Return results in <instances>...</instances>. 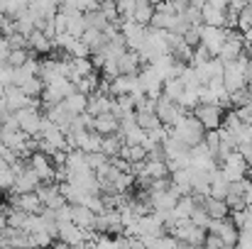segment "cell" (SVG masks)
I'll return each mask as SVG.
<instances>
[{
	"instance_id": "1",
	"label": "cell",
	"mask_w": 252,
	"mask_h": 249,
	"mask_svg": "<svg viewBox=\"0 0 252 249\" xmlns=\"http://www.w3.org/2000/svg\"><path fill=\"white\" fill-rule=\"evenodd\" d=\"M171 132H174V137H179L186 147H193V144H198V142H203V125L198 122V117L193 115V112H184V115H179V120L171 125Z\"/></svg>"
},
{
	"instance_id": "2",
	"label": "cell",
	"mask_w": 252,
	"mask_h": 249,
	"mask_svg": "<svg viewBox=\"0 0 252 249\" xmlns=\"http://www.w3.org/2000/svg\"><path fill=\"white\" fill-rule=\"evenodd\" d=\"M15 117H17V125H20L22 132H27L30 137H37L39 135L42 120H44V115L39 112V108H32V105L20 108V110H15Z\"/></svg>"
},
{
	"instance_id": "3",
	"label": "cell",
	"mask_w": 252,
	"mask_h": 249,
	"mask_svg": "<svg viewBox=\"0 0 252 249\" xmlns=\"http://www.w3.org/2000/svg\"><path fill=\"white\" fill-rule=\"evenodd\" d=\"M191 112L198 117V122L203 125V130H216V127H220L225 110L220 105H216V103H198Z\"/></svg>"
},
{
	"instance_id": "4",
	"label": "cell",
	"mask_w": 252,
	"mask_h": 249,
	"mask_svg": "<svg viewBox=\"0 0 252 249\" xmlns=\"http://www.w3.org/2000/svg\"><path fill=\"white\" fill-rule=\"evenodd\" d=\"M184 112H189V110H184L176 100H171V98H167L164 93L155 100V115L159 117V122L162 125H174L176 120H179V115H184Z\"/></svg>"
},
{
	"instance_id": "5",
	"label": "cell",
	"mask_w": 252,
	"mask_h": 249,
	"mask_svg": "<svg viewBox=\"0 0 252 249\" xmlns=\"http://www.w3.org/2000/svg\"><path fill=\"white\" fill-rule=\"evenodd\" d=\"M225 27H216V25H201V44L208 49L211 56H218L223 42H225Z\"/></svg>"
},
{
	"instance_id": "6",
	"label": "cell",
	"mask_w": 252,
	"mask_h": 249,
	"mask_svg": "<svg viewBox=\"0 0 252 249\" xmlns=\"http://www.w3.org/2000/svg\"><path fill=\"white\" fill-rule=\"evenodd\" d=\"M110 103H113V95H110V93H105V90H93V93L88 95L86 112H88L91 117H95V115H100V112H108V110H110Z\"/></svg>"
},
{
	"instance_id": "7",
	"label": "cell",
	"mask_w": 252,
	"mask_h": 249,
	"mask_svg": "<svg viewBox=\"0 0 252 249\" xmlns=\"http://www.w3.org/2000/svg\"><path fill=\"white\" fill-rule=\"evenodd\" d=\"M52 47H54V39L47 37L42 29L34 27V29L27 34V49H30V52H34V54H49Z\"/></svg>"
},
{
	"instance_id": "8",
	"label": "cell",
	"mask_w": 252,
	"mask_h": 249,
	"mask_svg": "<svg viewBox=\"0 0 252 249\" xmlns=\"http://www.w3.org/2000/svg\"><path fill=\"white\" fill-rule=\"evenodd\" d=\"M140 69H142V61H140V54L135 49H125L118 56V71L120 74H137Z\"/></svg>"
},
{
	"instance_id": "9",
	"label": "cell",
	"mask_w": 252,
	"mask_h": 249,
	"mask_svg": "<svg viewBox=\"0 0 252 249\" xmlns=\"http://www.w3.org/2000/svg\"><path fill=\"white\" fill-rule=\"evenodd\" d=\"M118 127H120V120H118L110 110L93 117V130H95L98 135H113V132H118Z\"/></svg>"
},
{
	"instance_id": "10",
	"label": "cell",
	"mask_w": 252,
	"mask_h": 249,
	"mask_svg": "<svg viewBox=\"0 0 252 249\" xmlns=\"http://www.w3.org/2000/svg\"><path fill=\"white\" fill-rule=\"evenodd\" d=\"M201 22L203 25H216V27H225V10L213 7L211 2L201 5Z\"/></svg>"
},
{
	"instance_id": "11",
	"label": "cell",
	"mask_w": 252,
	"mask_h": 249,
	"mask_svg": "<svg viewBox=\"0 0 252 249\" xmlns=\"http://www.w3.org/2000/svg\"><path fill=\"white\" fill-rule=\"evenodd\" d=\"M66 12V32L71 37H81L86 29V15L81 10H64Z\"/></svg>"
},
{
	"instance_id": "12",
	"label": "cell",
	"mask_w": 252,
	"mask_h": 249,
	"mask_svg": "<svg viewBox=\"0 0 252 249\" xmlns=\"http://www.w3.org/2000/svg\"><path fill=\"white\" fill-rule=\"evenodd\" d=\"M201 205L206 208L208 218H228V215H230V208H228V205H225V200H220V198L206 195Z\"/></svg>"
},
{
	"instance_id": "13",
	"label": "cell",
	"mask_w": 252,
	"mask_h": 249,
	"mask_svg": "<svg viewBox=\"0 0 252 249\" xmlns=\"http://www.w3.org/2000/svg\"><path fill=\"white\" fill-rule=\"evenodd\" d=\"M93 218H95V213H93L91 208H86V205H74L71 222H76L79 227H84V230H93Z\"/></svg>"
},
{
	"instance_id": "14",
	"label": "cell",
	"mask_w": 252,
	"mask_h": 249,
	"mask_svg": "<svg viewBox=\"0 0 252 249\" xmlns=\"http://www.w3.org/2000/svg\"><path fill=\"white\" fill-rule=\"evenodd\" d=\"M118 157L127 159L130 164H135V162H145V159H147V149H145L142 144H123L120 152H118Z\"/></svg>"
},
{
	"instance_id": "15",
	"label": "cell",
	"mask_w": 252,
	"mask_h": 249,
	"mask_svg": "<svg viewBox=\"0 0 252 249\" xmlns=\"http://www.w3.org/2000/svg\"><path fill=\"white\" fill-rule=\"evenodd\" d=\"M81 42L93 52V49H98V47L105 44V34H103V29H98V27H88V25H86L84 34H81Z\"/></svg>"
},
{
	"instance_id": "16",
	"label": "cell",
	"mask_w": 252,
	"mask_h": 249,
	"mask_svg": "<svg viewBox=\"0 0 252 249\" xmlns=\"http://www.w3.org/2000/svg\"><path fill=\"white\" fill-rule=\"evenodd\" d=\"M184 110H193L196 105H198V85H184V90H181V95H179V100H176Z\"/></svg>"
},
{
	"instance_id": "17",
	"label": "cell",
	"mask_w": 252,
	"mask_h": 249,
	"mask_svg": "<svg viewBox=\"0 0 252 249\" xmlns=\"http://www.w3.org/2000/svg\"><path fill=\"white\" fill-rule=\"evenodd\" d=\"M125 142H123V137H120V132H113V135H103V144H100V152L105 154V157H115L118 152H120V147H123Z\"/></svg>"
},
{
	"instance_id": "18",
	"label": "cell",
	"mask_w": 252,
	"mask_h": 249,
	"mask_svg": "<svg viewBox=\"0 0 252 249\" xmlns=\"http://www.w3.org/2000/svg\"><path fill=\"white\" fill-rule=\"evenodd\" d=\"M218 237L223 240V245H225V247H238V227L233 225L230 215H228V218L223 220V227H220Z\"/></svg>"
},
{
	"instance_id": "19",
	"label": "cell",
	"mask_w": 252,
	"mask_h": 249,
	"mask_svg": "<svg viewBox=\"0 0 252 249\" xmlns=\"http://www.w3.org/2000/svg\"><path fill=\"white\" fill-rule=\"evenodd\" d=\"M64 103H66V108H69L74 115H79V112H86L88 95H86V93H79V90H74V93H69V95L64 98Z\"/></svg>"
},
{
	"instance_id": "20",
	"label": "cell",
	"mask_w": 252,
	"mask_h": 249,
	"mask_svg": "<svg viewBox=\"0 0 252 249\" xmlns=\"http://www.w3.org/2000/svg\"><path fill=\"white\" fill-rule=\"evenodd\" d=\"M152 12H155L152 0H147V2H137V7H135V12H132V20H135L137 25L147 27V25H150V20H152Z\"/></svg>"
},
{
	"instance_id": "21",
	"label": "cell",
	"mask_w": 252,
	"mask_h": 249,
	"mask_svg": "<svg viewBox=\"0 0 252 249\" xmlns=\"http://www.w3.org/2000/svg\"><path fill=\"white\" fill-rule=\"evenodd\" d=\"M135 122H137V127H142V130H152V127L162 125L159 117L155 115V110H135Z\"/></svg>"
},
{
	"instance_id": "22",
	"label": "cell",
	"mask_w": 252,
	"mask_h": 249,
	"mask_svg": "<svg viewBox=\"0 0 252 249\" xmlns=\"http://www.w3.org/2000/svg\"><path fill=\"white\" fill-rule=\"evenodd\" d=\"M98 83H100V79H98V74H95V69H93L91 74H86V76H81L79 81H74V85H76V90H79V93L91 95V93L98 88Z\"/></svg>"
},
{
	"instance_id": "23",
	"label": "cell",
	"mask_w": 252,
	"mask_h": 249,
	"mask_svg": "<svg viewBox=\"0 0 252 249\" xmlns=\"http://www.w3.org/2000/svg\"><path fill=\"white\" fill-rule=\"evenodd\" d=\"M30 0H0V12L7 15V17H17L25 7H27Z\"/></svg>"
},
{
	"instance_id": "24",
	"label": "cell",
	"mask_w": 252,
	"mask_h": 249,
	"mask_svg": "<svg viewBox=\"0 0 252 249\" xmlns=\"http://www.w3.org/2000/svg\"><path fill=\"white\" fill-rule=\"evenodd\" d=\"M20 88H22V93H27L32 98H39V93L44 88V81L39 76H30V79H25V81L20 83Z\"/></svg>"
},
{
	"instance_id": "25",
	"label": "cell",
	"mask_w": 252,
	"mask_h": 249,
	"mask_svg": "<svg viewBox=\"0 0 252 249\" xmlns=\"http://www.w3.org/2000/svg\"><path fill=\"white\" fill-rule=\"evenodd\" d=\"M181 90H184L181 79H164V81H162V93H164L167 98H171V100H179Z\"/></svg>"
},
{
	"instance_id": "26",
	"label": "cell",
	"mask_w": 252,
	"mask_h": 249,
	"mask_svg": "<svg viewBox=\"0 0 252 249\" xmlns=\"http://www.w3.org/2000/svg\"><path fill=\"white\" fill-rule=\"evenodd\" d=\"M250 100H252V93L248 85H243L238 90H230V108H240V105H245Z\"/></svg>"
},
{
	"instance_id": "27",
	"label": "cell",
	"mask_w": 252,
	"mask_h": 249,
	"mask_svg": "<svg viewBox=\"0 0 252 249\" xmlns=\"http://www.w3.org/2000/svg\"><path fill=\"white\" fill-rule=\"evenodd\" d=\"M32 54H34V52H30V49H10V54H7V64L17 69V66H22Z\"/></svg>"
},
{
	"instance_id": "28",
	"label": "cell",
	"mask_w": 252,
	"mask_h": 249,
	"mask_svg": "<svg viewBox=\"0 0 252 249\" xmlns=\"http://www.w3.org/2000/svg\"><path fill=\"white\" fill-rule=\"evenodd\" d=\"M220 164L225 166H235V168H243V171H248V162H245V157H243V152L240 149H233Z\"/></svg>"
},
{
	"instance_id": "29",
	"label": "cell",
	"mask_w": 252,
	"mask_h": 249,
	"mask_svg": "<svg viewBox=\"0 0 252 249\" xmlns=\"http://www.w3.org/2000/svg\"><path fill=\"white\" fill-rule=\"evenodd\" d=\"M189 220H191L196 227H203V230H206V225H208V220H211V218H208V213H206V208H203V205H196V208L191 210Z\"/></svg>"
},
{
	"instance_id": "30",
	"label": "cell",
	"mask_w": 252,
	"mask_h": 249,
	"mask_svg": "<svg viewBox=\"0 0 252 249\" xmlns=\"http://www.w3.org/2000/svg\"><path fill=\"white\" fill-rule=\"evenodd\" d=\"M250 27H252V5L248 2V5L238 12V29L245 32V29H250Z\"/></svg>"
},
{
	"instance_id": "31",
	"label": "cell",
	"mask_w": 252,
	"mask_h": 249,
	"mask_svg": "<svg viewBox=\"0 0 252 249\" xmlns=\"http://www.w3.org/2000/svg\"><path fill=\"white\" fill-rule=\"evenodd\" d=\"M203 247H208V249H225V245H223V240H220L218 235L206 232V237H203Z\"/></svg>"
},
{
	"instance_id": "32",
	"label": "cell",
	"mask_w": 252,
	"mask_h": 249,
	"mask_svg": "<svg viewBox=\"0 0 252 249\" xmlns=\"http://www.w3.org/2000/svg\"><path fill=\"white\" fill-rule=\"evenodd\" d=\"M243 200H245V205H252V183L245 178V191H243Z\"/></svg>"
},
{
	"instance_id": "33",
	"label": "cell",
	"mask_w": 252,
	"mask_h": 249,
	"mask_svg": "<svg viewBox=\"0 0 252 249\" xmlns=\"http://www.w3.org/2000/svg\"><path fill=\"white\" fill-rule=\"evenodd\" d=\"M245 85L250 88V93H252V61H250V66H248V76H245Z\"/></svg>"
},
{
	"instance_id": "34",
	"label": "cell",
	"mask_w": 252,
	"mask_h": 249,
	"mask_svg": "<svg viewBox=\"0 0 252 249\" xmlns=\"http://www.w3.org/2000/svg\"><path fill=\"white\" fill-rule=\"evenodd\" d=\"M245 178L252 183V164H248V171H245Z\"/></svg>"
},
{
	"instance_id": "35",
	"label": "cell",
	"mask_w": 252,
	"mask_h": 249,
	"mask_svg": "<svg viewBox=\"0 0 252 249\" xmlns=\"http://www.w3.org/2000/svg\"><path fill=\"white\" fill-rule=\"evenodd\" d=\"M245 54H248V59L252 61V44H248V52H245Z\"/></svg>"
},
{
	"instance_id": "36",
	"label": "cell",
	"mask_w": 252,
	"mask_h": 249,
	"mask_svg": "<svg viewBox=\"0 0 252 249\" xmlns=\"http://www.w3.org/2000/svg\"><path fill=\"white\" fill-rule=\"evenodd\" d=\"M0 198H2V188H0Z\"/></svg>"
},
{
	"instance_id": "37",
	"label": "cell",
	"mask_w": 252,
	"mask_h": 249,
	"mask_svg": "<svg viewBox=\"0 0 252 249\" xmlns=\"http://www.w3.org/2000/svg\"><path fill=\"white\" fill-rule=\"evenodd\" d=\"M250 5H252V2H250Z\"/></svg>"
}]
</instances>
